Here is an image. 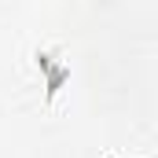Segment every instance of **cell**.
I'll list each match as a JSON object with an SVG mask.
<instances>
[{"instance_id":"1","label":"cell","mask_w":158,"mask_h":158,"mask_svg":"<svg viewBox=\"0 0 158 158\" xmlns=\"http://www.w3.org/2000/svg\"><path fill=\"white\" fill-rule=\"evenodd\" d=\"M37 66H40V74H44V99H55L59 88L70 81V63H63L55 48H40L37 52Z\"/></svg>"}]
</instances>
